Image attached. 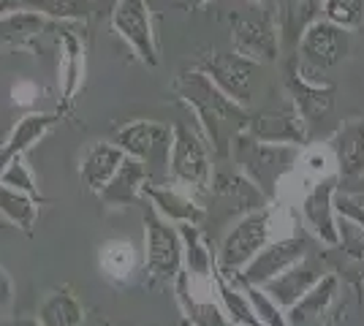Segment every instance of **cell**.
Wrapping results in <instances>:
<instances>
[{
    "mask_svg": "<svg viewBox=\"0 0 364 326\" xmlns=\"http://www.w3.org/2000/svg\"><path fill=\"white\" fill-rule=\"evenodd\" d=\"M302 163L304 169L310 171V174H318V177H323L326 171H329V163H337L332 158V153L329 150H321V147H313V150H307L302 156Z\"/></svg>",
    "mask_w": 364,
    "mask_h": 326,
    "instance_id": "obj_34",
    "label": "cell"
},
{
    "mask_svg": "<svg viewBox=\"0 0 364 326\" xmlns=\"http://www.w3.org/2000/svg\"><path fill=\"white\" fill-rule=\"evenodd\" d=\"M299 55L310 68H332L340 60H346L350 49L348 31L337 28L329 19H316L307 25V31L299 38Z\"/></svg>",
    "mask_w": 364,
    "mask_h": 326,
    "instance_id": "obj_11",
    "label": "cell"
},
{
    "mask_svg": "<svg viewBox=\"0 0 364 326\" xmlns=\"http://www.w3.org/2000/svg\"><path fill=\"white\" fill-rule=\"evenodd\" d=\"M323 19L343 31H359L364 25V0H321Z\"/></svg>",
    "mask_w": 364,
    "mask_h": 326,
    "instance_id": "obj_31",
    "label": "cell"
},
{
    "mask_svg": "<svg viewBox=\"0 0 364 326\" xmlns=\"http://www.w3.org/2000/svg\"><path fill=\"white\" fill-rule=\"evenodd\" d=\"M245 134H250L253 139L264 141V144L294 147V144H304L307 139V123L294 104H286L280 109H267V112L250 114Z\"/></svg>",
    "mask_w": 364,
    "mask_h": 326,
    "instance_id": "obj_12",
    "label": "cell"
},
{
    "mask_svg": "<svg viewBox=\"0 0 364 326\" xmlns=\"http://www.w3.org/2000/svg\"><path fill=\"white\" fill-rule=\"evenodd\" d=\"M174 90L193 109L198 125H201V134L213 144L215 153L220 158L231 156L237 136H242L250 123L247 109L237 104L234 98H228L201 68L182 71L174 82Z\"/></svg>",
    "mask_w": 364,
    "mask_h": 326,
    "instance_id": "obj_1",
    "label": "cell"
},
{
    "mask_svg": "<svg viewBox=\"0 0 364 326\" xmlns=\"http://www.w3.org/2000/svg\"><path fill=\"white\" fill-rule=\"evenodd\" d=\"M0 215L19 226L22 232H31L33 223L38 220V199L0 185Z\"/></svg>",
    "mask_w": 364,
    "mask_h": 326,
    "instance_id": "obj_27",
    "label": "cell"
},
{
    "mask_svg": "<svg viewBox=\"0 0 364 326\" xmlns=\"http://www.w3.org/2000/svg\"><path fill=\"white\" fill-rule=\"evenodd\" d=\"M316 9L318 0H283V11H280V36H289L294 44H299L302 33L307 31L310 22H316Z\"/></svg>",
    "mask_w": 364,
    "mask_h": 326,
    "instance_id": "obj_29",
    "label": "cell"
},
{
    "mask_svg": "<svg viewBox=\"0 0 364 326\" xmlns=\"http://www.w3.org/2000/svg\"><path fill=\"white\" fill-rule=\"evenodd\" d=\"M272 239V210L269 207L245 212L220 242L218 269L223 275H240Z\"/></svg>",
    "mask_w": 364,
    "mask_h": 326,
    "instance_id": "obj_2",
    "label": "cell"
},
{
    "mask_svg": "<svg viewBox=\"0 0 364 326\" xmlns=\"http://www.w3.org/2000/svg\"><path fill=\"white\" fill-rule=\"evenodd\" d=\"M46 28V16L33 11L28 6L11 14L0 16V49L3 47H28Z\"/></svg>",
    "mask_w": 364,
    "mask_h": 326,
    "instance_id": "obj_22",
    "label": "cell"
},
{
    "mask_svg": "<svg viewBox=\"0 0 364 326\" xmlns=\"http://www.w3.org/2000/svg\"><path fill=\"white\" fill-rule=\"evenodd\" d=\"M16 9H22L19 0H0V16L11 14V11H16Z\"/></svg>",
    "mask_w": 364,
    "mask_h": 326,
    "instance_id": "obj_37",
    "label": "cell"
},
{
    "mask_svg": "<svg viewBox=\"0 0 364 326\" xmlns=\"http://www.w3.org/2000/svg\"><path fill=\"white\" fill-rule=\"evenodd\" d=\"M112 28L128 47L136 52V58L141 63H147L150 68H155L161 63L147 0H117V6L112 11Z\"/></svg>",
    "mask_w": 364,
    "mask_h": 326,
    "instance_id": "obj_6",
    "label": "cell"
},
{
    "mask_svg": "<svg viewBox=\"0 0 364 326\" xmlns=\"http://www.w3.org/2000/svg\"><path fill=\"white\" fill-rule=\"evenodd\" d=\"M114 144L128 158H136L147 166V174H152V166H166L168 171V150H171V128L155 120H136V123L122 125L114 134Z\"/></svg>",
    "mask_w": 364,
    "mask_h": 326,
    "instance_id": "obj_5",
    "label": "cell"
},
{
    "mask_svg": "<svg viewBox=\"0 0 364 326\" xmlns=\"http://www.w3.org/2000/svg\"><path fill=\"white\" fill-rule=\"evenodd\" d=\"M0 185L11 188V190H19V193H28L33 199H38V188H36V180H33L31 166L25 163V158H14L9 166L0 169Z\"/></svg>",
    "mask_w": 364,
    "mask_h": 326,
    "instance_id": "obj_32",
    "label": "cell"
},
{
    "mask_svg": "<svg viewBox=\"0 0 364 326\" xmlns=\"http://www.w3.org/2000/svg\"><path fill=\"white\" fill-rule=\"evenodd\" d=\"M286 90H289L291 104L302 114L307 128L313 123H318V120H323L334 107L332 85H321V82H313V79L304 77V71L299 68L296 58L289 60V65H286Z\"/></svg>",
    "mask_w": 364,
    "mask_h": 326,
    "instance_id": "obj_13",
    "label": "cell"
},
{
    "mask_svg": "<svg viewBox=\"0 0 364 326\" xmlns=\"http://www.w3.org/2000/svg\"><path fill=\"white\" fill-rule=\"evenodd\" d=\"M340 291V280L337 275L332 272H326L323 278L307 291V294L296 302V305H291L286 315H289V324L291 326H307L313 324V321H321V315L332 308L334 296Z\"/></svg>",
    "mask_w": 364,
    "mask_h": 326,
    "instance_id": "obj_18",
    "label": "cell"
},
{
    "mask_svg": "<svg viewBox=\"0 0 364 326\" xmlns=\"http://www.w3.org/2000/svg\"><path fill=\"white\" fill-rule=\"evenodd\" d=\"M144 264L150 278L168 283L182 275L180 229L161 215L152 204L144 207Z\"/></svg>",
    "mask_w": 364,
    "mask_h": 326,
    "instance_id": "obj_4",
    "label": "cell"
},
{
    "mask_svg": "<svg viewBox=\"0 0 364 326\" xmlns=\"http://www.w3.org/2000/svg\"><path fill=\"white\" fill-rule=\"evenodd\" d=\"M168 174L185 190L213 185V158L207 136L188 123L171 125V150H168Z\"/></svg>",
    "mask_w": 364,
    "mask_h": 326,
    "instance_id": "obj_3",
    "label": "cell"
},
{
    "mask_svg": "<svg viewBox=\"0 0 364 326\" xmlns=\"http://www.w3.org/2000/svg\"><path fill=\"white\" fill-rule=\"evenodd\" d=\"M58 123H60L58 112H31V114H25L11 128L9 139L0 144V169L9 166L14 158H25V153L33 150Z\"/></svg>",
    "mask_w": 364,
    "mask_h": 326,
    "instance_id": "obj_14",
    "label": "cell"
},
{
    "mask_svg": "<svg viewBox=\"0 0 364 326\" xmlns=\"http://www.w3.org/2000/svg\"><path fill=\"white\" fill-rule=\"evenodd\" d=\"M11 95H14V104H19V107H31L33 101L38 98V85L31 82V79H19L14 87H11Z\"/></svg>",
    "mask_w": 364,
    "mask_h": 326,
    "instance_id": "obj_35",
    "label": "cell"
},
{
    "mask_svg": "<svg viewBox=\"0 0 364 326\" xmlns=\"http://www.w3.org/2000/svg\"><path fill=\"white\" fill-rule=\"evenodd\" d=\"M304 256H307V239H302V237L272 239L250 264L245 266L237 278H240V283H245V286H258V288H264L269 280H274L277 275H283V272L291 269L294 264H299Z\"/></svg>",
    "mask_w": 364,
    "mask_h": 326,
    "instance_id": "obj_10",
    "label": "cell"
},
{
    "mask_svg": "<svg viewBox=\"0 0 364 326\" xmlns=\"http://www.w3.org/2000/svg\"><path fill=\"white\" fill-rule=\"evenodd\" d=\"M11 299H14V280L0 266V310H6L11 305Z\"/></svg>",
    "mask_w": 364,
    "mask_h": 326,
    "instance_id": "obj_36",
    "label": "cell"
},
{
    "mask_svg": "<svg viewBox=\"0 0 364 326\" xmlns=\"http://www.w3.org/2000/svg\"><path fill=\"white\" fill-rule=\"evenodd\" d=\"M213 185L220 196L234 199V204H237L240 210H245V212L269 207V204H267V193H264L250 177H245L242 171H237V174H220V177L213 180Z\"/></svg>",
    "mask_w": 364,
    "mask_h": 326,
    "instance_id": "obj_26",
    "label": "cell"
},
{
    "mask_svg": "<svg viewBox=\"0 0 364 326\" xmlns=\"http://www.w3.org/2000/svg\"><path fill=\"white\" fill-rule=\"evenodd\" d=\"M144 199H150V204L161 212V215L171 220L174 226H182V223H193L198 226L204 220V210L198 207L188 190H180L174 185H161V183H144V190H141Z\"/></svg>",
    "mask_w": 364,
    "mask_h": 326,
    "instance_id": "obj_16",
    "label": "cell"
},
{
    "mask_svg": "<svg viewBox=\"0 0 364 326\" xmlns=\"http://www.w3.org/2000/svg\"><path fill=\"white\" fill-rule=\"evenodd\" d=\"M122 161H125V153L114 141H95L82 161V180L90 190L101 193L104 185L114 177V171L120 169Z\"/></svg>",
    "mask_w": 364,
    "mask_h": 326,
    "instance_id": "obj_19",
    "label": "cell"
},
{
    "mask_svg": "<svg viewBox=\"0 0 364 326\" xmlns=\"http://www.w3.org/2000/svg\"><path fill=\"white\" fill-rule=\"evenodd\" d=\"M0 326H41V324L31 321V318H11V321H3Z\"/></svg>",
    "mask_w": 364,
    "mask_h": 326,
    "instance_id": "obj_38",
    "label": "cell"
},
{
    "mask_svg": "<svg viewBox=\"0 0 364 326\" xmlns=\"http://www.w3.org/2000/svg\"><path fill=\"white\" fill-rule=\"evenodd\" d=\"M36 321L41 326H82L85 310H82V302L68 288H60L44 296Z\"/></svg>",
    "mask_w": 364,
    "mask_h": 326,
    "instance_id": "obj_25",
    "label": "cell"
},
{
    "mask_svg": "<svg viewBox=\"0 0 364 326\" xmlns=\"http://www.w3.org/2000/svg\"><path fill=\"white\" fill-rule=\"evenodd\" d=\"M334 210L337 215H343L346 220H353L356 226H362L364 232V204L353 196H334Z\"/></svg>",
    "mask_w": 364,
    "mask_h": 326,
    "instance_id": "obj_33",
    "label": "cell"
},
{
    "mask_svg": "<svg viewBox=\"0 0 364 326\" xmlns=\"http://www.w3.org/2000/svg\"><path fill=\"white\" fill-rule=\"evenodd\" d=\"M60 93L63 101L71 104L76 93L82 90V82H85V47H82V38L74 31H68V28L60 31Z\"/></svg>",
    "mask_w": 364,
    "mask_h": 326,
    "instance_id": "obj_21",
    "label": "cell"
},
{
    "mask_svg": "<svg viewBox=\"0 0 364 326\" xmlns=\"http://www.w3.org/2000/svg\"><path fill=\"white\" fill-rule=\"evenodd\" d=\"M215 294H218V302H220V308L226 313L228 324L264 326L258 321V315H256V310H253L247 294H245V288H237V286L228 280V275H223L220 269H218V275H215Z\"/></svg>",
    "mask_w": 364,
    "mask_h": 326,
    "instance_id": "obj_24",
    "label": "cell"
},
{
    "mask_svg": "<svg viewBox=\"0 0 364 326\" xmlns=\"http://www.w3.org/2000/svg\"><path fill=\"white\" fill-rule=\"evenodd\" d=\"M234 52L253 63H272L280 52V28L277 16L269 11H258L253 16H240L231 33Z\"/></svg>",
    "mask_w": 364,
    "mask_h": 326,
    "instance_id": "obj_8",
    "label": "cell"
},
{
    "mask_svg": "<svg viewBox=\"0 0 364 326\" xmlns=\"http://www.w3.org/2000/svg\"><path fill=\"white\" fill-rule=\"evenodd\" d=\"M177 299H180L185 318L191 326H228V318L220 302H213V294H198L193 291L185 278H177Z\"/></svg>",
    "mask_w": 364,
    "mask_h": 326,
    "instance_id": "obj_23",
    "label": "cell"
},
{
    "mask_svg": "<svg viewBox=\"0 0 364 326\" xmlns=\"http://www.w3.org/2000/svg\"><path fill=\"white\" fill-rule=\"evenodd\" d=\"M147 180H150L147 166H144L141 161H136V158L125 156V161L120 163V169L114 171V177L104 185V190H101L98 196H101V202L107 204V207H114V210L131 207V204L139 202V196H141Z\"/></svg>",
    "mask_w": 364,
    "mask_h": 326,
    "instance_id": "obj_17",
    "label": "cell"
},
{
    "mask_svg": "<svg viewBox=\"0 0 364 326\" xmlns=\"http://www.w3.org/2000/svg\"><path fill=\"white\" fill-rule=\"evenodd\" d=\"M323 275H326V272H323L321 261L304 256L299 264H294L291 269H286L283 275H277L274 280H269V283L264 286V291L272 296L283 310H289L291 305H296Z\"/></svg>",
    "mask_w": 364,
    "mask_h": 326,
    "instance_id": "obj_15",
    "label": "cell"
},
{
    "mask_svg": "<svg viewBox=\"0 0 364 326\" xmlns=\"http://www.w3.org/2000/svg\"><path fill=\"white\" fill-rule=\"evenodd\" d=\"M28 9L38 11L46 19H60V22H71V19H90L92 16V0H28Z\"/></svg>",
    "mask_w": 364,
    "mask_h": 326,
    "instance_id": "obj_30",
    "label": "cell"
},
{
    "mask_svg": "<svg viewBox=\"0 0 364 326\" xmlns=\"http://www.w3.org/2000/svg\"><path fill=\"white\" fill-rule=\"evenodd\" d=\"M334 196H337V174H329V177L316 180L313 185L304 190L302 207H299L304 226L329 248L343 245L340 223H337V210H334Z\"/></svg>",
    "mask_w": 364,
    "mask_h": 326,
    "instance_id": "obj_7",
    "label": "cell"
},
{
    "mask_svg": "<svg viewBox=\"0 0 364 326\" xmlns=\"http://www.w3.org/2000/svg\"><path fill=\"white\" fill-rule=\"evenodd\" d=\"M101 269L112 280H128L136 269V250L128 239H109L101 248Z\"/></svg>",
    "mask_w": 364,
    "mask_h": 326,
    "instance_id": "obj_28",
    "label": "cell"
},
{
    "mask_svg": "<svg viewBox=\"0 0 364 326\" xmlns=\"http://www.w3.org/2000/svg\"><path fill=\"white\" fill-rule=\"evenodd\" d=\"M198 68L213 79L228 98H234L242 107L250 104L258 63L247 60L237 52H213V55H207L204 60L198 63Z\"/></svg>",
    "mask_w": 364,
    "mask_h": 326,
    "instance_id": "obj_9",
    "label": "cell"
},
{
    "mask_svg": "<svg viewBox=\"0 0 364 326\" xmlns=\"http://www.w3.org/2000/svg\"><path fill=\"white\" fill-rule=\"evenodd\" d=\"M207 3H213V0H180V6L182 9H201V6H207Z\"/></svg>",
    "mask_w": 364,
    "mask_h": 326,
    "instance_id": "obj_39",
    "label": "cell"
},
{
    "mask_svg": "<svg viewBox=\"0 0 364 326\" xmlns=\"http://www.w3.org/2000/svg\"><path fill=\"white\" fill-rule=\"evenodd\" d=\"M334 161L343 177H362L364 174V114L343 125L334 139Z\"/></svg>",
    "mask_w": 364,
    "mask_h": 326,
    "instance_id": "obj_20",
    "label": "cell"
}]
</instances>
